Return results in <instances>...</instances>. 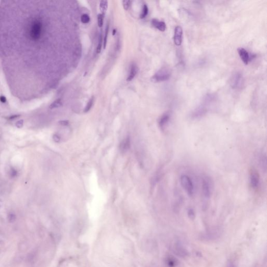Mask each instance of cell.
Segmentation results:
<instances>
[{
    "label": "cell",
    "instance_id": "cell-1",
    "mask_svg": "<svg viewBox=\"0 0 267 267\" xmlns=\"http://www.w3.org/2000/svg\"><path fill=\"white\" fill-rule=\"evenodd\" d=\"M171 76V70L167 67H163L153 75L151 80L154 82H164L168 80Z\"/></svg>",
    "mask_w": 267,
    "mask_h": 267
},
{
    "label": "cell",
    "instance_id": "cell-2",
    "mask_svg": "<svg viewBox=\"0 0 267 267\" xmlns=\"http://www.w3.org/2000/svg\"><path fill=\"white\" fill-rule=\"evenodd\" d=\"M181 183L183 188L189 196H192L194 193V185L191 178L186 175L181 176Z\"/></svg>",
    "mask_w": 267,
    "mask_h": 267
},
{
    "label": "cell",
    "instance_id": "cell-3",
    "mask_svg": "<svg viewBox=\"0 0 267 267\" xmlns=\"http://www.w3.org/2000/svg\"><path fill=\"white\" fill-rule=\"evenodd\" d=\"M212 183L210 178L207 176L203 177L202 180V193L205 199L210 198L212 193Z\"/></svg>",
    "mask_w": 267,
    "mask_h": 267
},
{
    "label": "cell",
    "instance_id": "cell-4",
    "mask_svg": "<svg viewBox=\"0 0 267 267\" xmlns=\"http://www.w3.org/2000/svg\"><path fill=\"white\" fill-rule=\"evenodd\" d=\"M238 51L240 59L245 65H247L250 61L255 59L256 55L250 54L246 50L243 48H238Z\"/></svg>",
    "mask_w": 267,
    "mask_h": 267
},
{
    "label": "cell",
    "instance_id": "cell-5",
    "mask_svg": "<svg viewBox=\"0 0 267 267\" xmlns=\"http://www.w3.org/2000/svg\"><path fill=\"white\" fill-rule=\"evenodd\" d=\"M243 82V76L240 72L235 73L231 79V86L234 89L238 88L241 86Z\"/></svg>",
    "mask_w": 267,
    "mask_h": 267
},
{
    "label": "cell",
    "instance_id": "cell-6",
    "mask_svg": "<svg viewBox=\"0 0 267 267\" xmlns=\"http://www.w3.org/2000/svg\"><path fill=\"white\" fill-rule=\"evenodd\" d=\"M182 36H183V29L181 26L176 27L174 30V42L175 45L177 46L181 45L182 42Z\"/></svg>",
    "mask_w": 267,
    "mask_h": 267
},
{
    "label": "cell",
    "instance_id": "cell-7",
    "mask_svg": "<svg viewBox=\"0 0 267 267\" xmlns=\"http://www.w3.org/2000/svg\"><path fill=\"white\" fill-rule=\"evenodd\" d=\"M259 176L257 172L255 171H252L250 175V182L252 188H258L259 185Z\"/></svg>",
    "mask_w": 267,
    "mask_h": 267
},
{
    "label": "cell",
    "instance_id": "cell-8",
    "mask_svg": "<svg viewBox=\"0 0 267 267\" xmlns=\"http://www.w3.org/2000/svg\"><path fill=\"white\" fill-rule=\"evenodd\" d=\"M207 112V110L205 106H199L193 111L191 115V117L192 119H198L205 115Z\"/></svg>",
    "mask_w": 267,
    "mask_h": 267
},
{
    "label": "cell",
    "instance_id": "cell-9",
    "mask_svg": "<svg viewBox=\"0 0 267 267\" xmlns=\"http://www.w3.org/2000/svg\"><path fill=\"white\" fill-rule=\"evenodd\" d=\"M170 118H171V114L168 112H167L165 114H163V115L160 117L159 121V125L162 130H163L166 128L167 124H168V122L170 120Z\"/></svg>",
    "mask_w": 267,
    "mask_h": 267
},
{
    "label": "cell",
    "instance_id": "cell-10",
    "mask_svg": "<svg viewBox=\"0 0 267 267\" xmlns=\"http://www.w3.org/2000/svg\"><path fill=\"white\" fill-rule=\"evenodd\" d=\"M151 24L154 27L161 31H164L166 28L165 22L157 19H153L151 20Z\"/></svg>",
    "mask_w": 267,
    "mask_h": 267
},
{
    "label": "cell",
    "instance_id": "cell-11",
    "mask_svg": "<svg viewBox=\"0 0 267 267\" xmlns=\"http://www.w3.org/2000/svg\"><path fill=\"white\" fill-rule=\"evenodd\" d=\"M174 251L177 255L182 257H185L188 255V252L185 248L183 247L180 244H175L174 247Z\"/></svg>",
    "mask_w": 267,
    "mask_h": 267
},
{
    "label": "cell",
    "instance_id": "cell-12",
    "mask_svg": "<svg viewBox=\"0 0 267 267\" xmlns=\"http://www.w3.org/2000/svg\"><path fill=\"white\" fill-rule=\"evenodd\" d=\"M131 146V140L129 137H126L120 143V148L122 152H125L129 150Z\"/></svg>",
    "mask_w": 267,
    "mask_h": 267
},
{
    "label": "cell",
    "instance_id": "cell-13",
    "mask_svg": "<svg viewBox=\"0 0 267 267\" xmlns=\"http://www.w3.org/2000/svg\"><path fill=\"white\" fill-rule=\"evenodd\" d=\"M220 235V232L216 231H211L205 233L203 235V238L204 240L208 239V240H213L218 238Z\"/></svg>",
    "mask_w": 267,
    "mask_h": 267
},
{
    "label": "cell",
    "instance_id": "cell-14",
    "mask_svg": "<svg viewBox=\"0 0 267 267\" xmlns=\"http://www.w3.org/2000/svg\"><path fill=\"white\" fill-rule=\"evenodd\" d=\"M137 71H138V69H137V67L136 66V65H132L131 67L129 77L127 78V81L130 82V81H131V80H133V79L135 76L136 74H137Z\"/></svg>",
    "mask_w": 267,
    "mask_h": 267
},
{
    "label": "cell",
    "instance_id": "cell-15",
    "mask_svg": "<svg viewBox=\"0 0 267 267\" xmlns=\"http://www.w3.org/2000/svg\"><path fill=\"white\" fill-rule=\"evenodd\" d=\"M166 264L168 267H176L178 265V261L172 257H168L166 259Z\"/></svg>",
    "mask_w": 267,
    "mask_h": 267
},
{
    "label": "cell",
    "instance_id": "cell-16",
    "mask_svg": "<svg viewBox=\"0 0 267 267\" xmlns=\"http://www.w3.org/2000/svg\"><path fill=\"white\" fill-rule=\"evenodd\" d=\"M108 6V2L107 1H101L100 2V10H101V12L102 13V14L103 16H104L105 13H106V12L107 10Z\"/></svg>",
    "mask_w": 267,
    "mask_h": 267
},
{
    "label": "cell",
    "instance_id": "cell-17",
    "mask_svg": "<svg viewBox=\"0 0 267 267\" xmlns=\"http://www.w3.org/2000/svg\"><path fill=\"white\" fill-rule=\"evenodd\" d=\"M62 106V101L61 99H57L55 101L53 102L52 104L50 105V108L51 109H55V108H59Z\"/></svg>",
    "mask_w": 267,
    "mask_h": 267
},
{
    "label": "cell",
    "instance_id": "cell-18",
    "mask_svg": "<svg viewBox=\"0 0 267 267\" xmlns=\"http://www.w3.org/2000/svg\"><path fill=\"white\" fill-rule=\"evenodd\" d=\"M266 157L264 154H261L259 162L260 166H261L262 169L266 170V166H267V162H266Z\"/></svg>",
    "mask_w": 267,
    "mask_h": 267
},
{
    "label": "cell",
    "instance_id": "cell-19",
    "mask_svg": "<svg viewBox=\"0 0 267 267\" xmlns=\"http://www.w3.org/2000/svg\"><path fill=\"white\" fill-rule=\"evenodd\" d=\"M94 98L92 96V98L89 100L88 102L87 103L86 106L85 108L84 112H87L89 111L90 109L92 108V106L93 103H94Z\"/></svg>",
    "mask_w": 267,
    "mask_h": 267
},
{
    "label": "cell",
    "instance_id": "cell-20",
    "mask_svg": "<svg viewBox=\"0 0 267 267\" xmlns=\"http://www.w3.org/2000/svg\"><path fill=\"white\" fill-rule=\"evenodd\" d=\"M103 20H104V16L102 14H99L97 16V20H98V25L99 27L101 28L103 24Z\"/></svg>",
    "mask_w": 267,
    "mask_h": 267
},
{
    "label": "cell",
    "instance_id": "cell-21",
    "mask_svg": "<svg viewBox=\"0 0 267 267\" xmlns=\"http://www.w3.org/2000/svg\"><path fill=\"white\" fill-rule=\"evenodd\" d=\"M148 6L146 4H145L143 5V10H142V13H141V15H140V18H144L146 17V16L148 14Z\"/></svg>",
    "mask_w": 267,
    "mask_h": 267
},
{
    "label": "cell",
    "instance_id": "cell-22",
    "mask_svg": "<svg viewBox=\"0 0 267 267\" xmlns=\"http://www.w3.org/2000/svg\"><path fill=\"white\" fill-rule=\"evenodd\" d=\"M8 221L10 223H13L16 220V216L13 213H10L8 216Z\"/></svg>",
    "mask_w": 267,
    "mask_h": 267
},
{
    "label": "cell",
    "instance_id": "cell-23",
    "mask_svg": "<svg viewBox=\"0 0 267 267\" xmlns=\"http://www.w3.org/2000/svg\"><path fill=\"white\" fill-rule=\"evenodd\" d=\"M102 45V33H101L100 38H99V43L98 45V47L96 48V52L97 53H99L101 52V50Z\"/></svg>",
    "mask_w": 267,
    "mask_h": 267
},
{
    "label": "cell",
    "instance_id": "cell-24",
    "mask_svg": "<svg viewBox=\"0 0 267 267\" xmlns=\"http://www.w3.org/2000/svg\"><path fill=\"white\" fill-rule=\"evenodd\" d=\"M90 18L89 17V16L86 14H83L81 17V21L84 24L88 23L90 22Z\"/></svg>",
    "mask_w": 267,
    "mask_h": 267
},
{
    "label": "cell",
    "instance_id": "cell-25",
    "mask_svg": "<svg viewBox=\"0 0 267 267\" xmlns=\"http://www.w3.org/2000/svg\"><path fill=\"white\" fill-rule=\"evenodd\" d=\"M187 215L188 217L191 219V220H194L195 218V212L193 209H189L187 211Z\"/></svg>",
    "mask_w": 267,
    "mask_h": 267
},
{
    "label": "cell",
    "instance_id": "cell-26",
    "mask_svg": "<svg viewBox=\"0 0 267 267\" xmlns=\"http://www.w3.org/2000/svg\"><path fill=\"white\" fill-rule=\"evenodd\" d=\"M109 25L108 24L106 26V31H105V35H104V49L106 47V43H107V39H108V32H109Z\"/></svg>",
    "mask_w": 267,
    "mask_h": 267
},
{
    "label": "cell",
    "instance_id": "cell-27",
    "mask_svg": "<svg viewBox=\"0 0 267 267\" xmlns=\"http://www.w3.org/2000/svg\"><path fill=\"white\" fill-rule=\"evenodd\" d=\"M130 3H131V1L129 0H125V1H123V7L125 10H129V8L130 6Z\"/></svg>",
    "mask_w": 267,
    "mask_h": 267
},
{
    "label": "cell",
    "instance_id": "cell-28",
    "mask_svg": "<svg viewBox=\"0 0 267 267\" xmlns=\"http://www.w3.org/2000/svg\"><path fill=\"white\" fill-rule=\"evenodd\" d=\"M17 174V172L15 170L14 168H12L10 171V176L11 178H15Z\"/></svg>",
    "mask_w": 267,
    "mask_h": 267
},
{
    "label": "cell",
    "instance_id": "cell-29",
    "mask_svg": "<svg viewBox=\"0 0 267 267\" xmlns=\"http://www.w3.org/2000/svg\"><path fill=\"white\" fill-rule=\"evenodd\" d=\"M23 124H24V121H23V120H20V121H18L16 122V126L18 129H20L23 126Z\"/></svg>",
    "mask_w": 267,
    "mask_h": 267
},
{
    "label": "cell",
    "instance_id": "cell-30",
    "mask_svg": "<svg viewBox=\"0 0 267 267\" xmlns=\"http://www.w3.org/2000/svg\"><path fill=\"white\" fill-rule=\"evenodd\" d=\"M53 138L54 141H55L56 143H59L61 140V137L57 135V134H55L53 136Z\"/></svg>",
    "mask_w": 267,
    "mask_h": 267
},
{
    "label": "cell",
    "instance_id": "cell-31",
    "mask_svg": "<svg viewBox=\"0 0 267 267\" xmlns=\"http://www.w3.org/2000/svg\"><path fill=\"white\" fill-rule=\"evenodd\" d=\"M0 101L2 103H5L6 102V98H5V96H0Z\"/></svg>",
    "mask_w": 267,
    "mask_h": 267
},
{
    "label": "cell",
    "instance_id": "cell-32",
    "mask_svg": "<svg viewBox=\"0 0 267 267\" xmlns=\"http://www.w3.org/2000/svg\"><path fill=\"white\" fill-rule=\"evenodd\" d=\"M19 116H20V115H13V116H10V120H14V119H16V118H17L18 117H19Z\"/></svg>",
    "mask_w": 267,
    "mask_h": 267
},
{
    "label": "cell",
    "instance_id": "cell-33",
    "mask_svg": "<svg viewBox=\"0 0 267 267\" xmlns=\"http://www.w3.org/2000/svg\"><path fill=\"white\" fill-rule=\"evenodd\" d=\"M2 205H3V202L2 201H1V200H0V209L2 208Z\"/></svg>",
    "mask_w": 267,
    "mask_h": 267
},
{
    "label": "cell",
    "instance_id": "cell-34",
    "mask_svg": "<svg viewBox=\"0 0 267 267\" xmlns=\"http://www.w3.org/2000/svg\"><path fill=\"white\" fill-rule=\"evenodd\" d=\"M115 33H116V29H113V32H112L113 35H115Z\"/></svg>",
    "mask_w": 267,
    "mask_h": 267
},
{
    "label": "cell",
    "instance_id": "cell-35",
    "mask_svg": "<svg viewBox=\"0 0 267 267\" xmlns=\"http://www.w3.org/2000/svg\"><path fill=\"white\" fill-rule=\"evenodd\" d=\"M229 267H234V265H230V266H229Z\"/></svg>",
    "mask_w": 267,
    "mask_h": 267
}]
</instances>
